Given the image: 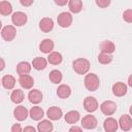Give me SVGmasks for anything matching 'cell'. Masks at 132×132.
<instances>
[{"label": "cell", "mask_w": 132, "mask_h": 132, "mask_svg": "<svg viewBox=\"0 0 132 132\" xmlns=\"http://www.w3.org/2000/svg\"><path fill=\"white\" fill-rule=\"evenodd\" d=\"M90 67H91L90 61L87 60V59H85V58H77L72 63L73 70L77 74H79V75L87 74L89 72V70H90Z\"/></svg>", "instance_id": "obj_1"}, {"label": "cell", "mask_w": 132, "mask_h": 132, "mask_svg": "<svg viewBox=\"0 0 132 132\" xmlns=\"http://www.w3.org/2000/svg\"><path fill=\"white\" fill-rule=\"evenodd\" d=\"M85 88L90 92H95L100 87V79L97 74L95 73H88L84 79Z\"/></svg>", "instance_id": "obj_2"}, {"label": "cell", "mask_w": 132, "mask_h": 132, "mask_svg": "<svg viewBox=\"0 0 132 132\" xmlns=\"http://www.w3.org/2000/svg\"><path fill=\"white\" fill-rule=\"evenodd\" d=\"M0 33H1L2 38H3L5 41H11V40H13V39L15 38V36H16V29H15V27L12 26V25H6V26H4V27L1 29Z\"/></svg>", "instance_id": "obj_3"}, {"label": "cell", "mask_w": 132, "mask_h": 132, "mask_svg": "<svg viewBox=\"0 0 132 132\" xmlns=\"http://www.w3.org/2000/svg\"><path fill=\"white\" fill-rule=\"evenodd\" d=\"M72 15L70 12H67V11H63L61 13L58 14L57 16V22H58V25L62 28H68L71 26L72 24Z\"/></svg>", "instance_id": "obj_4"}, {"label": "cell", "mask_w": 132, "mask_h": 132, "mask_svg": "<svg viewBox=\"0 0 132 132\" xmlns=\"http://www.w3.org/2000/svg\"><path fill=\"white\" fill-rule=\"evenodd\" d=\"M100 110L105 116H112L117 111V104L111 100L103 101L100 104Z\"/></svg>", "instance_id": "obj_5"}, {"label": "cell", "mask_w": 132, "mask_h": 132, "mask_svg": "<svg viewBox=\"0 0 132 132\" xmlns=\"http://www.w3.org/2000/svg\"><path fill=\"white\" fill-rule=\"evenodd\" d=\"M98 101L93 96H88L84 99V108L88 112H94L98 109Z\"/></svg>", "instance_id": "obj_6"}, {"label": "cell", "mask_w": 132, "mask_h": 132, "mask_svg": "<svg viewBox=\"0 0 132 132\" xmlns=\"http://www.w3.org/2000/svg\"><path fill=\"white\" fill-rule=\"evenodd\" d=\"M28 21V16L25 12L23 11H15L11 15V22L14 26L16 27H22L24 26Z\"/></svg>", "instance_id": "obj_7"}, {"label": "cell", "mask_w": 132, "mask_h": 132, "mask_svg": "<svg viewBox=\"0 0 132 132\" xmlns=\"http://www.w3.org/2000/svg\"><path fill=\"white\" fill-rule=\"evenodd\" d=\"M80 123H81V128H85V129H87V130L95 129V128L97 127V124H98L97 119H96L94 116H92V114H87V116H85V117L81 119Z\"/></svg>", "instance_id": "obj_8"}, {"label": "cell", "mask_w": 132, "mask_h": 132, "mask_svg": "<svg viewBox=\"0 0 132 132\" xmlns=\"http://www.w3.org/2000/svg\"><path fill=\"white\" fill-rule=\"evenodd\" d=\"M111 91H112V94L117 97H123L127 94V91H128V88H127V85L125 82H122V81H117L112 85V88H111Z\"/></svg>", "instance_id": "obj_9"}, {"label": "cell", "mask_w": 132, "mask_h": 132, "mask_svg": "<svg viewBox=\"0 0 132 132\" xmlns=\"http://www.w3.org/2000/svg\"><path fill=\"white\" fill-rule=\"evenodd\" d=\"M119 127L123 131H130L132 129V119L129 114H123L121 116L119 122H118Z\"/></svg>", "instance_id": "obj_10"}, {"label": "cell", "mask_w": 132, "mask_h": 132, "mask_svg": "<svg viewBox=\"0 0 132 132\" xmlns=\"http://www.w3.org/2000/svg\"><path fill=\"white\" fill-rule=\"evenodd\" d=\"M29 116V110L23 106V105H19L13 109V117L15 118V120L22 122L25 121Z\"/></svg>", "instance_id": "obj_11"}, {"label": "cell", "mask_w": 132, "mask_h": 132, "mask_svg": "<svg viewBox=\"0 0 132 132\" xmlns=\"http://www.w3.org/2000/svg\"><path fill=\"white\" fill-rule=\"evenodd\" d=\"M46 116L51 121H58L63 117V111L58 106H51L46 110Z\"/></svg>", "instance_id": "obj_12"}, {"label": "cell", "mask_w": 132, "mask_h": 132, "mask_svg": "<svg viewBox=\"0 0 132 132\" xmlns=\"http://www.w3.org/2000/svg\"><path fill=\"white\" fill-rule=\"evenodd\" d=\"M19 82H20V85L23 89L30 90V89H32V87L34 85V79L29 74H23V75H20Z\"/></svg>", "instance_id": "obj_13"}, {"label": "cell", "mask_w": 132, "mask_h": 132, "mask_svg": "<svg viewBox=\"0 0 132 132\" xmlns=\"http://www.w3.org/2000/svg\"><path fill=\"white\" fill-rule=\"evenodd\" d=\"M118 127H119L118 121L111 117L105 119L103 122V129L106 132H116L118 130Z\"/></svg>", "instance_id": "obj_14"}, {"label": "cell", "mask_w": 132, "mask_h": 132, "mask_svg": "<svg viewBox=\"0 0 132 132\" xmlns=\"http://www.w3.org/2000/svg\"><path fill=\"white\" fill-rule=\"evenodd\" d=\"M43 95L41 93V91L37 90V89H32L31 91H29L28 93V99L31 103L33 104H38L42 101Z\"/></svg>", "instance_id": "obj_15"}, {"label": "cell", "mask_w": 132, "mask_h": 132, "mask_svg": "<svg viewBox=\"0 0 132 132\" xmlns=\"http://www.w3.org/2000/svg\"><path fill=\"white\" fill-rule=\"evenodd\" d=\"M39 29L44 32L48 33L54 29V21L51 18H43L39 22Z\"/></svg>", "instance_id": "obj_16"}, {"label": "cell", "mask_w": 132, "mask_h": 132, "mask_svg": "<svg viewBox=\"0 0 132 132\" xmlns=\"http://www.w3.org/2000/svg\"><path fill=\"white\" fill-rule=\"evenodd\" d=\"M54 47H55V43H54V41H53L52 39H50V38L43 39V40L40 42V44H39V51L42 52L43 54H50L51 52H53Z\"/></svg>", "instance_id": "obj_17"}, {"label": "cell", "mask_w": 132, "mask_h": 132, "mask_svg": "<svg viewBox=\"0 0 132 132\" xmlns=\"http://www.w3.org/2000/svg\"><path fill=\"white\" fill-rule=\"evenodd\" d=\"M64 119H65V122L67 124H70V125H74L75 123H77L80 119V113L77 111V110H70L68 111L65 116H64Z\"/></svg>", "instance_id": "obj_18"}, {"label": "cell", "mask_w": 132, "mask_h": 132, "mask_svg": "<svg viewBox=\"0 0 132 132\" xmlns=\"http://www.w3.org/2000/svg\"><path fill=\"white\" fill-rule=\"evenodd\" d=\"M71 95V88L68 85L62 84L57 89V96L61 99H67Z\"/></svg>", "instance_id": "obj_19"}, {"label": "cell", "mask_w": 132, "mask_h": 132, "mask_svg": "<svg viewBox=\"0 0 132 132\" xmlns=\"http://www.w3.org/2000/svg\"><path fill=\"white\" fill-rule=\"evenodd\" d=\"M31 65H32V67L35 70L40 71V70H43V69L46 68V66H47V60L44 59V58H42V57H36V58L33 59Z\"/></svg>", "instance_id": "obj_20"}, {"label": "cell", "mask_w": 132, "mask_h": 132, "mask_svg": "<svg viewBox=\"0 0 132 132\" xmlns=\"http://www.w3.org/2000/svg\"><path fill=\"white\" fill-rule=\"evenodd\" d=\"M15 82H16L15 78L12 75H9V74H6L1 78V85L6 90H12L15 86Z\"/></svg>", "instance_id": "obj_21"}, {"label": "cell", "mask_w": 132, "mask_h": 132, "mask_svg": "<svg viewBox=\"0 0 132 132\" xmlns=\"http://www.w3.org/2000/svg\"><path fill=\"white\" fill-rule=\"evenodd\" d=\"M32 69V65L27 61H22L16 65V72L19 75L29 74Z\"/></svg>", "instance_id": "obj_22"}, {"label": "cell", "mask_w": 132, "mask_h": 132, "mask_svg": "<svg viewBox=\"0 0 132 132\" xmlns=\"http://www.w3.org/2000/svg\"><path fill=\"white\" fill-rule=\"evenodd\" d=\"M29 116L32 120L34 121H40L43 117H44V111L41 107L39 106H33L30 110H29Z\"/></svg>", "instance_id": "obj_23"}, {"label": "cell", "mask_w": 132, "mask_h": 132, "mask_svg": "<svg viewBox=\"0 0 132 132\" xmlns=\"http://www.w3.org/2000/svg\"><path fill=\"white\" fill-rule=\"evenodd\" d=\"M37 130L39 132H51L54 130L53 123L50 120H41L37 124Z\"/></svg>", "instance_id": "obj_24"}, {"label": "cell", "mask_w": 132, "mask_h": 132, "mask_svg": "<svg viewBox=\"0 0 132 132\" xmlns=\"http://www.w3.org/2000/svg\"><path fill=\"white\" fill-rule=\"evenodd\" d=\"M116 51V45L112 41L110 40H104L100 43V52L102 53H107V54H112Z\"/></svg>", "instance_id": "obj_25"}, {"label": "cell", "mask_w": 132, "mask_h": 132, "mask_svg": "<svg viewBox=\"0 0 132 132\" xmlns=\"http://www.w3.org/2000/svg\"><path fill=\"white\" fill-rule=\"evenodd\" d=\"M63 61V57L59 52H51L47 57V62L52 65H59Z\"/></svg>", "instance_id": "obj_26"}, {"label": "cell", "mask_w": 132, "mask_h": 132, "mask_svg": "<svg viewBox=\"0 0 132 132\" xmlns=\"http://www.w3.org/2000/svg\"><path fill=\"white\" fill-rule=\"evenodd\" d=\"M25 98V94H24V91L21 90V89H15L11 92V95H10V99L13 103L15 104H19L21 102H23Z\"/></svg>", "instance_id": "obj_27"}, {"label": "cell", "mask_w": 132, "mask_h": 132, "mask_svg": "<svg viewBox=\"0 0 132 132\" xmlns=\"http://www.w3.org/2000/svg\"><path fill=\"white\" fill-rule=\"evenodd\" d=\"M68 7L72 13H79L82 9V2L81 0H69Z\"/></svg>", "instance_id": "obj_28"}, {"label": "cell", "mask_w": 132, "mask_h": 132, "mask_svg": "<svg viewBox=\"0 0 132 132\" xmlns=\"http://www.w3.org/2000/svg\"><path fill=\"white\" fill-rule=\"evenodd\" d=\"M11 12H12V5H11V3L6 1V0L0 1V14L6 16V15L11 14Z\"/></svg>", "instance_id": "obj_29"}, {"label": "cell", "mask_w": 132, "mask_h": 132, "mask_svg": "<svg viewBox=\"0 0 132 132\" xmlns=\"http://www.w3.org/2000/svg\"><path fill=\"white\" fill-rule=\"evenodd\" d=\"M48 78H50V80H51L53 84H57V85H58V84H60V82L62 81L63 75H62V72H61L60 70L54 69V70H52V71L50 72Z\"/></svg>", "instance_id": "obj_30"}, {"label": "cell", "mask_w": 132, "mask_h": 132, "mask_svg": "<svg viewBox=\"0 0 132 132\" xmlns=\"http://www.w3.org/2000/svg\"><path fill=\"white\" fill-rule=\"evenodd\" d=\"M112 55L111 54H107V53H100L98 55V62L100 64H103V65H106V64H109L112 62Z\"/></svg>", "instance_id": "obj_31"}, {"label": "cell", "mask_w": 132, "mask_h": 132, "mask_svg": "<svg viewBox=\"0 0 132 132\" xmlns=\"http://www.w3.org/2000/svg\"><path fill=\"white\" fill-rule=\"evenodd\" d=\"M123 19H124V21L125 22H127V23H132V9H127V10H125L124 12H123Z\"/></svg>", "instance_id": "obj_32"}, {"label": "cell", "mask_w": 132, "mask_h": 132, "mask_svg": "<svg viewBox=\"0 0 132 132\" xmlns=\"http://www.w3.org/2000/svg\"><path fill=\"white\" fill-rule=\"evenodd\" d=\"M96 2V5L100 8H106L110 5V2L111 0H95Z\"/></svg>", "instance_id": "obj_33"}, {"label": "cell", "mask_w": 132, "mask_h": 132, "mask_svg": "<svg viewBox=\"0 0 132 132\" xmlns=\"http://www.w3.org/2000/svg\"><path fill=\"white\" fill-rule=\"evenodd\" d=\"M11 132H21L23 129H22V127H21V124H13L12 126H11Z\"/></svg>", "instance_id": "obj_34"}, {"label": "cell", "mask_w": 132, "mask_h": 132, "mask_svg": "<svg viewBox=\"0 0 132 132\" xmlns=\"http://www.w3.org/2000/svg\"><path fill=\"white\" fill-rule=\"evenodd\" d=\"M33 2H34V0H20V3H21L23 6H25V7L31 6V5L33 4Z\"/></svg>", "instance_id": "obj_35"}, {"label": "cell", "mask_w": 132, "mask_h": 132, "mask_svg": "<svg viewBox=\"0 0 132 132\" xmlns=\"http://www.w3.org/2000/svg\"><path fill=\"white\" fill-rule=\"evenodd\" d=\"M68 1L69 0H55V3L57 5H59V6H64V5H66L68 3Z\"/></svg>", "instance_id": "obj_36"}, {"label": "cell", "mask_w": 132, "mask_h": 132, "mask_svg": "<svg viewBox=\"0 0 132 132\" xmlns=\"http://www.w3.org/2000/svg\"><path fill=\"white\" fill-rule=\"evenodd\" d=\"M82 129H81V127H77V126H72V127H70L69 128V131H77V132H80Z\"/></svg>", "instance_id": "obj_37"}, {"label": "cell", "mask_w": 132, "mask_h": 132, "mask_svg": "<svg viewBox=\"0 0 132 132\" xmlns=\"http://www.w3.org/2000/svg\"><path fill=\"white\" fill-rule=\"evenodd\" d=\"M25 132H28V131H31V132H35V128L34 127H32V126H27V127H25L24 129H23Z\"/></svg>", "instance_id": "obj_38"}, {"label": "cell", "mask_w": 132, "mask_h": 132, "mask_svg": "<svg viewBox=\"0 0 132 132\" xmlns=\"http://www.w3.org/2000/svg\"><path fill=\"white\" fill-rule=\"evenodd\" d=\"M4 68H5V61L2 58H0V71H2Z\"/></svg>", "instance_id": "obj_39"}, {"label": "cell", "mask_w": 132, "mask_h": 132, "mask_svg": "<svg viewBox=\"0 0 132 132\" xmlns=\"http://www.w3.org/2000/svg\"><path fill=\"white\" fill-rule=\"evenodd\" d=\"M128 82H129V86L131 87V86H132V82H131V76L129 77V79H128Z\"/></svg>", "instance_id": "obj_40"}, {"label": "cell", "mask_w": 132, "mask_h": 132, "mask_svg": "<svg viewBox=\"0 0 132 132\" xmlns=\"http://www.w3.org/2000/svg\"><path fill=\"white\" fill-rule=\"evenodd\" d=\"M1 29H2V22L0 21V31H1Z\"/></svg>", "instance_id": "obj_41"}, {"label": "cell", "mask_w": 132, "mask_h": 132, "mask_svg": "<svg viewBox=\"0 0 132 132\" xmlns=\"http://www.w3.org/2000/svg\"><path fill=\"white\" fill-rule=\"evenodd\" d=\"M0 84H1V80H0Z\"/></svg>", "instance_id": "obj_42"}]
</instances>
